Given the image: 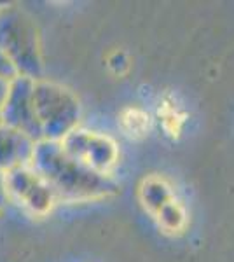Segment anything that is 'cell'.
<instances>
[{"instance_id":"6da1fadb","label":"cell","mask_w":234,"mask_h":262,"mask_svg":"<svg viewBox=\"0 0 234 262\" xmlns=\"http://www.w3.org/2000/svg\"><path fill=\"white\" fill-rule=\"evenodd\" d=\"M32 168L53 187L59 203L96 201L121 192V185L112 175H101L75 161L61 142H37Z\"/></svg>"},{"instance_id":"7a4b0ae2","label":"cell","mask_w":234,"mask_h":262,"mask_svg":"<svg viewBox=\"0 0 234 262\" xmlns=\"http://www.w3.org/2000/svg\"><path fill=\"white\" fill-rule=\"evenodd\" d=\"M0 49L14 61L19 75L44 79L40 33L35 19L16 4L0 6Z\"/></svg>"},{"instance_id":"3957f363","label":"cell","mask_w":234,"mask_h":262,"mask_svg":"<svg viewBox=\"0 0 234 262\" xmlns=\"http://www.w3.org/2000/svg\"><path fill=\"white\" fill-rule=\"evenodd\" d=\"M33 98L44 140L61 142L79 128L82 105L75 93L67 86L48 79L35 81Z\"/></svg>"},{"instance_id":"277c9868","label":"cell","mask_w":234,"mask_h":262,"mask_svg":"<svg viewBox=\"0 0 234 262\" xmlns=\"http://www.w3.org/2000/svg\"><path fill=\"white\" fill-rule=\"evenodd\" d=\"M70 158L101 175H112L119 163V147L112 137L86 128L74 129L61 140Z\"/></svg>"},{"instance_id":"5b68a950","label":"cell","mask_w":234,"mask_h":262,"mask_svg":"<svg viewBox=\"0 0 234 262\" xmlns=\"http://www.w3.org/2000/svg\"><path fill=\"white\" fill-rule=\"evenodd\" d=\"M6 180L11 201L32 217H48L59 203L53 187L33 170L32 164L6 173Z\"/></svg>"},{"instance_id":"8992f818","label":"cell","mask_w":234,"mask_h":262,"mask_svg":"<svg viewBox=\"0 0 234 262\" xmlns=\"http://www.w3.org/2000/svg\"><path fill=\"white\" fill-rule=\"evenodd\" d=\"M35 81L30 77H18L12 81L9 98L2 107L4 124L25 133L35 142L44 140L42 126L35 111Z\"/></svg>"},{"instance_id":"52a82bcc","label":"cell","mask_w":234,"mask_h":262,"mask_svg":"<svg viewBox=\"0 0 234 262\" xmlns=\"http://www.w3.org/2000/svg\"><path fill=\"white\" fill-rule=\"evenodd\" d=\"M37 142L21 131L0 126V171L9 173L16 168L32 164Z\"/></svg>"},{"instance_id":"ba28073f","label":"cell","mask_w":234,"mask_h":262,"mask_svg":"<svg viewBox=\"0 0 234 262\" xmlns=\"http://www.w3.org/2000/svg\"><path fill=\"white\" fill-rule=\"evenodd\" d=\"M138 196L147 212H151L154 217L168 203L175 200V192H173L172 185L161 175H147L140 184Z\"/></svg>"},{"instance_id":"9c48e42d","label":"cell","mask_w":234,"mask_h":262,"mask_svg":"<svg viewBox=\"0 0 234 262\" xmlns=\"http://www.w3.org/2000/svg\"><path fill=\"white\" fill-rule=\"evenodd\" d=\"M119 124L127 137L142 138L151 129V116L138 107H126L119 116Z\"/></svg>"},{"instance_id":"30bf717a","label":"cell","mask_w":234,"mask_h":262,"mask_svg":"<svg viewBox=\"0 0 234 262\" xmlns=\"http://www.w3.org/2000/svg\"><path fill=\"white\" fill-rule=\"evenodd\" d=\"M156 221L164 232H180L187 224V212L180 201L173 200L156 215Z\"/></svg>"},{"instance_id":"8fae6325","label":"cell","mask_w":234,"mask_h":262,"mask_svg":"<svg viewBox=\"0 0 234 262\" xmlns=\"http://www.w3.org/2000/svg\"><path fill=\"white\" fill-rule=\"evenodd\" d=\"M184 116L178 114L175 108L169 111H163V128L168 135L172 137H178V133L182 131V124H184Z\"/></svg>"},{"instance_id":"7c38bea8","label":"cell","mask_w":234,"mask_h":262,"mask_svg":"<svg viewBox=\"0 0 234 262\" xmlns=\"http://www.w3.org/2000/svg\"><path fill=\"white\" fill-rule=\"evenodd\" d=\"M18 77H21L18 67H16L14 61H12L11 58L7 56L2 49H0V79H6V81L12 82Z\"/></svg>"},{"instance_id":"4fadbf2b","label":"cell","mask_w":234,"mask_h":262,"mask_svg":"<svg viewBox=\"0 0 234 262\" xmlns=\"http://www.w3.org/2000/svg\"><path fill=\"white\" fill-rule=\"evenodd\" d=\"M9 201H11V198H9V191H7L6 173L0 171V213L4 212V208H6Z\"/></svg>"},{"instance_id":"5bb4252c","label":"cell","mask_w":234,"mask_h":262,"mask_svg":"<svg viewBox=\"0 0 234 262\" xmlns=\"http://www.w3.org/2000/svg\"><path fill=\"white\" fill-rule=\"evenodd\" d=\"M11 81H6V79H0V107H4V103L9 98V93H11Z\"/></svg>"},{"instance_id":"9a60e30c","label":"cell","mask_w":234,"mask_h":262,"mask_svg":"<svg viewBox=\"0 0 234 262\" xmlns=\"http://www.w3.org/2000/svg\"><path fill=\"white\" fill-rule=\"evenodd\" d=\"M0 126H4V117H2V107H0Z\"/></svg>"}]
</instances>
